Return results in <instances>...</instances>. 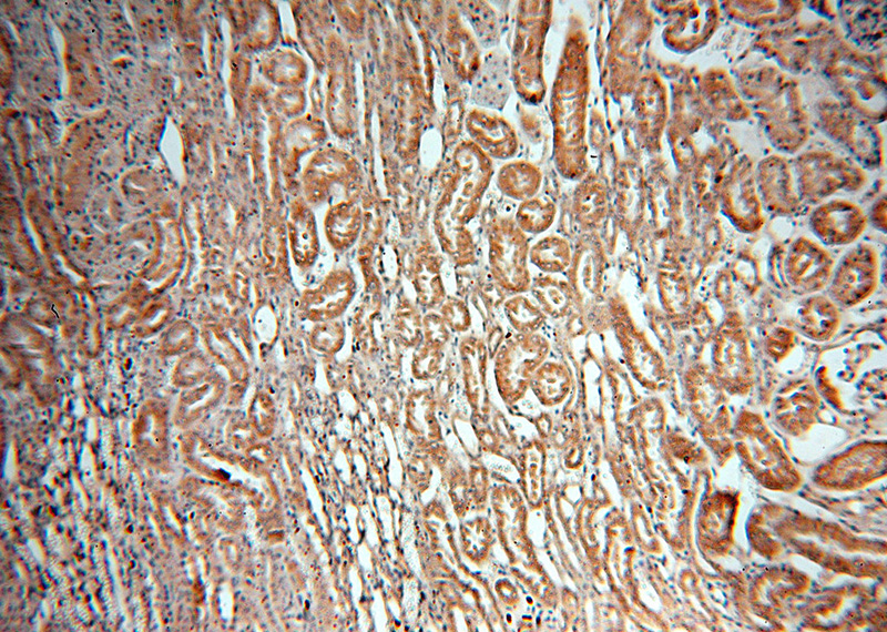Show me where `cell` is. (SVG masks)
Instances as JSON below:
<instances>
[{
  "label": "cell",
  "mask_w": 887,
  "mask_h": 632,
  "mask_svg": "<svg viewBox=\"0 0 887 632\" xmlns=\"http://www.w3.org/2000/svg\"><path fill=\"white\" fill-rule=\"evenodd\" d=\"M878 278L879 262L876 253L870 247L858 246L834 267L827 285L828 298L837 306H855L874 293Z\"/></svg>",
  "instance_id": "cell-1"
},
{
  "label": "cell",
  "mask_w": 887,
  "mask_h": 632,
  "mask_svg": "<svg viewBox=\"0 0 887 632\" xmlns=\"http://www.w3.org/2000/svg\"><path fill=\"white\" fill-rule=\"evenodd\" d=\"M489 244V264L496 282L513 293L529 289V247L523 235L514 226L499 227L490 235Z\"/></svg>",
  "instance_id": "cell-2"
},
{
  "label": "cell",
  "mask_w": 887,
  "mask_h": 632,
  "mask_svg": "<svg viewBox=\"0 0 887 632\" xmlns=\"http://www.w3.org/2000/svg\"><path fill=\"white\" fill-rule=\"evenodd\" d=\"M835 265L830 256L812 243H796L789 249L783 277L789 289L798 295H813L827 287Z\"/></svg>",
  "instance_id": "cell-3"
},
{
  "label": "cell",
  "mask_w": 887,
  "mask_h": 632,
  "mask_svg": "<svg viewBox=\"0 0 887 632\" xmlns=\"http://www.w3.org/2000/svg\"><path fill=\"white\" fill-rule=\"evenodd\" d=\"M548 340L536 333H518L500 347L496 356V371L500 379L510 374L520 380L539 367L549 353Z\"/></svg>",
  "instance_id": "cell-4"
},
{
  "label": "cell",
  "mask_w": 887,
  "mask_h": 632,
  "mask_svg": "<svg viewBox=\"0 0 887 632\" xmlns=\"http://www.w3.org/2000/svg\"><path fill=\"white\" fill-rule=\"evenodd\" d=\"M815 233L827 244L839 245L854 241L864 228L858 208L846 203H830L813 216Z\"/></svg>",
  "instance_id": "cell-5"
},
{
  "label": "cell",
  "mask_w": 887,
  "mask_h": 632,
  "mask_svg": "<svg viewBox=\"0 0 887 632\" xmlns=\"http://www.w3.org/2000/svg\"><path fill=\"white\" fill-rule=\"evenodd\" d=\"M839 322L837 305L830 298L816 294L805 297L794 315L797 330L818 342L829 339L836 333Z\"/></svg>",
  "instance_id": "cell-6"
},
{
  "label": "cell",
  "mask_w": 887,
  "mask_h": 632,
  "mask_svg": "<svg viewBox=\"0 0 887 632\" xmlns=\"http://www.w3.org/2000/svg\"><path fill=\"white\" fill-rule=\"evenodd\" d=\"M713 363L722 374L746 373L751 363L747 339L742 325L728 319L716 334L713 346Z\"/></svg>",
  "instance_id": "cell-7"
},
{
  "label": "cell",
  "mask_w": 887,
  "mask_h": 632,
  "mask_svg": "<svg viewBox=\"0 0 887 632\" xmlns=\"http://www.w3.org/2000/svg\"><path fill=\"white\" fill-rule=\"evenodd\" d=\"M530 288L546 315L560 318L570 308L573 292L564 279L553 276L539 277L531 282Z\"/></svg>",
  "instance_id": "cell-8"
},
{
  "label": "cell",
  "mask_w": 887,
  "mask_h": 632,
  "mask_svg": "<svg viewBox=\"0 0 887 632\" xmlns=\"http://www.w3.org/2000/svg\"><path fill=\"white\" fill-rule=\"evenodd\" d=\"M531 263L544 273H561L571 263V252L567 242L559 237H548L537 243L529 253Z\"/></svg>",
  "instance_id": "cell-9"
},
{
  "label": "cell",
  "mask_w": 887,
  "mask_h": 632,
  "mask_svg": "<svg viewBox=\"0 0 887 632\" xmlns=\"http://www.w3.org/2000/svg\"><path fill=\"white\" fill-rule=\"evenodd\" d=\"M509 323L518 333H536L546 320V314L538 304L524 296H514L504 304Z\"/></svg>",
  "instance_id": "cell-10"
},
{
  "label": "cell",
  "mask_w": 887,
  "mask_h": 632,
  "mask_svg": "<svg viewBox=\"0 0 887 632\" xmlns=\"http://www.w3.org/2000/svg\"><path fill=\"white\" fill-rule=\"evenodd\" d=\"M554 206L541 200L524 202L518 211L517 220L522 230L539 233L548 228L554 216Z\"/></svg>",
  "instance_id": "cell-11"
}]
</instances>
